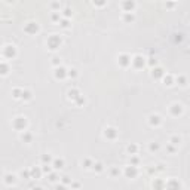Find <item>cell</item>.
<instances>
[{
    "instance_id": "obj_1",
    "label": "cell",
    "mask_w": 190,
    "mask_h": 190,
    "mask_svg": "<svg viewBox=\"0 0 190 190\" xmlns=\"http://www.w3.org/2000/svg\"><path fill=\"white\" fill-rule=\"evenodd\" d=\"M60 43H61V40L58 39V37H51V39L48 40V45H49L51 49H56L60 46Z\"/></svg>"
},
{
    "instance_id": "obj_2",
    "label": "cell",
    "mask_w": 190,
    "mask_h": 190,
    "mask_svg": "<svg viewBox=\"0 0 190 190\" xmlns=\"http://www.w3.org/2000/svg\"><path fill=\"white\" fill-rule=\"evenodd\" d=\"M13 126L16 129H24L25 128V119L24 117H16L15 122H13Z\"/></svg>"
},
{
    "instance_id": "obj_3",
    "label": "cell",
    "mask_w": 190,
    "mask_h": 190,
    "mask_svg": "<svg viewBox=\"0 0 190 190\" xmlns=\"http://www.w3.org/2000/svg\"><path fill=\"white\" fill-rule=\"evenodd\" d=\"M3 55L6 56V58H12V56L15 55V49H13V46H6L5 51H3Z\"/></svg>"
},
{
    "instance_id": "obj_4",
    "label": "cell",
    "mask_w": 190,
    "mask_h": 190,
    "mask_svg": "<svg viewBox=\"0 0 190 190\" xmlns=\"http://www.w3.org/2000/svg\"><path fill=\"white\" fill-rule=\"evenodd\" d=\"M25 31H27V33H36V31H37V25L33 24V22H30V24L25 27Z\"/></svg>"
},
{
    "instance_id": "obj_5",
    "label": "cell",
    "mask_w": 190,
    "mask_h": 190,
    "mask_svg": "<svg viewBox=\"0 0 190 190\" xmlns=\"http://www.w3.org/2000/svg\"><path fill=\"white\" fill-rule=\"evenodd\" d=\"M178 189H180V184L177 181H171L168 184V190H178Z\"/></svg>"
},
{
    "instance_id": "obj_6",
    "label": "cell",
    "mask_w": 190,
    "mask_h": 190,
    "mask_svg": "<svg viewBox=\"0 0 190 190\" xmlns=\"http://www.w3.org/2000/svg\"><path fill=\"white\" fill-rule=\"evenodd\" d=\"M106 137H110V138L116 137V131L113 129V128H108V129H106Z\"/></svg>"
},
{
    "instance_id": "obj_7",
    "label": "cell",
    "mask_w": 190,
    "mask_h": 190,
    "mask_svg": "<svg viewBox=\"0 0 190 190\" xmlns=\"http://www.w3.org/2000/svg\"><path fill=\"white\" fill-rule=\"evenodd\" d=\"M134 64H135L137 67H143V65H144V61H143L141 56H137V58L134 60Z\"/></svg>"
},
{
    "instance_id": "obj_8",
    "label": "cell",
    "mask_w": 190,
    "mask_h": 190,
    "mask_svg": "<svg viewBox=\"0 0 190 190\" xmlns=\"http://www.w3.org/2000/svg\"><path fill=\"white\" fill-rule=\"evenodd\" d=\"M135 174H137V171H135L134 168H128V169H126V175H128V177H134Z\"/></svg>"
},
{
    "instance_id": "obj_9",
    "label": "cell",
    "mask_w": 190,
    "mask_h": 190,
    "mask_svg": "<svg viewBox=\"0 0 190 190\" xmlns=\"http://www.w3.org/2000/svg\"><path fill=\"white\" fill-rule=\"evenodd\" d=\"M120 64H122V65H128V64H129V58H128L126 55L120 56Z\"/></svg>"
},
{
    "instance_id": "obj_10",
    "label": "cell",
    "mask_w": 190,
    "mask_h": 190,
    "mask_svg": "<svg viewBox=\"0 0 190 190\" xmlns=\"http://www.w3.org/2000/svg\"><path fill=\"white\" fill-rule=\"evenodd\" d=\"M5 178H6V180H5V181H6V184H11V183H13V181H15V177H13V175H11V174H8Z\"/></svg>"
},
{
    "instance_id": "obj_11",
    "label": "cell",
    "mask_w": 190,
    "mask_h": 190,
    "mask_svg": "<svg viewBox=\"0 0 190 190\" xmlns=\"http://www.w3.org/2000/svg\"><path fill=\"white\" fill-rule=\"evenodd\" d=\"M163 73H162V70L160 68H156V70H153V77H160Z\"/></svg>"
},
{
    "instance_id": "obj_12",
    "label": "cell",
    "mask_w": 190,
    "mask_h": 190,
    "mask_svg": "<svg viewBox=\"0 0 190 190\" xmlns=\"http://www.w3.org/2000/svg\"><path fill=\"white\" fill-rule=\"evenodd\" d=\"M64 71H65L64 68H58V70H56V77H64V76H65Z\"/></svg>"
},
{
    "instance_id": "obj_13",
    "label": "cell",
    "mask_w": 190,
    "mask_h": 190,
    "mask_svg": "<svg viewBox=\"0 0 190 190\" xmlns=\"http://www.w3.org/2000/svg\"><path fill=\"white\" fill-rule=\"evenodd\" d=\"M39 175H40V171L36 169V168H33V169H31V177H39Z\"/></svg>"
},
{
    "instance_id": "obj_14",
    "label": "cell",
    "mask_w": 190,
    "mask_h": 190,
    "mask_svg": "<svg viewBox=\"0 0 190 190\" xmlns=\"http://www.w3.org/2000/svg\"><path fill=\"white\" fill-rule=\"evenodd\" d=\"M181 111V108H180V106H172V113H174V115H178V113Z\"/></svg>"
},
{
    "instance_id": "obj_15",
    "label": "cell",
    "mask_w": 190,
    "mask_h": 190,
    "mask_svg": "<svg viewBox=\"0 0 190 190\" xmlns=\"http://www.w3.org/2000/svg\"><path fill=\"white\" fill-rule=\"evenodd\" d=\"M13 97H15V98H18V97H22V92H21L20 89H13Z\"/></svg>"
},
{
    "instance_id": "obj_16",
    "label": "cell",
    "mask_w": 190,
    "mask_h": 190,
    "mask_svg": "<svg viewBox=\"0 0 190 190\" xmlns=\"http://www.w3.org/2000/svg\"><path fill=\"white\" fill-rule=\"evenodd\" d=\"M150 119H151L150 122H151V123H153V125H158V123H159V116H151Z\"/></svg>"
},
{
    "instance_id": "obj_17",
    "label": "cell",
    "mask_w": 190,
    "mask_h": 190,
    "mask_svg": "<svg viewBox=\"0 0 190 190\" xmlns=\"http://www.w3.org/2000/svg\"><path fill=\"white\" fill-rule=\"evenodd\" d=\"M22 98H25V100L30 98V92L28 91H22Z\"/></svg>"
},
{
    "instance_id": "obj_18",
    "label": "cell",
    "mask_w": 190,
    "mask_h": 190,
    "mask_svg": "<svg viewBox=\"0 0 190 190\" xmlns=\"http://www.w3.org/2000/svg\"><path fill=\"white\" fill-rule=\"evenodd\" d=\"M68 95H70V98L73 97V98H76V97H77V91H70L68 92Z\"/></svg>"
},
{
    "instance_id": "obj_19",
    "label": "cell",
    "mask_w": 190,
    "mask_h": 190,
    "mask_svg": "<svg viewBox=\"0 0 190 190\" xmlns=\"http://www.w3.org/2000/svg\"><path fill=\"white\" fill-rule=\"evenodd\" d=\"M135 150H137L135 146H129V147H128V151H129V153H135Z\"/></svg>"
},
{
    "instance_id": "obj_20",
    "label": "cell",
    "mask_w": 190,
    "mask_h": 190,
    "mask_svg": "<svg viewBox=\"0 0 190 190\" xmlns=\"http://www.w3.org/2000/svg\"><path fill=\"white\" fill-rule=\"evenodd\" d=\"M55 168H63V160H55Z\"/></svg>"
},
{
    "instance_id": "obj_21",
    "label": "cell",
    "mask_w": 190,
    "mask_h": 190,
    "mask_svg": "<svg viewBox=\"0 0 190 190\" xmlns=\"http://www.w3.org/2000/svg\"><path fill=\"white\" fill-rule=\"evenodd\" d=\"M8 73V67H6V64H2V74H6Z\"/></svg>"
},
{
    "instance_id": "obj_22",
    "label": "cell",
    "mask_w": 190,
    "mask_h": 190,
    "mask_svg": "<svg viewBox=\"0 0 190 190\" xmlns=\"http://www.w3.org/2000/svg\"><path fill=\"white\" fill-rule=\"evenodd\" d=\"M22 140H25V141H30V140H31V135H30V134H25V135H22Z\"/></svg>"
},
{
    "instance_id": "obj_23",
    "label": "cell",
    "mask_w": 190,
    "mask_h": 190,
    "mask_svg": "<svg viewBox=\"0 0 190 190\" xmlns=\"http://www.w3.org/2000/svg\"><path fill=\"white\" fill-rule=\"evenodd\" d=\"M156 189H158V190H162V183H160V181L156 183Z\"/></svg>"
},
{
    "instance_id": "obj_24",
    "label": "cell",
    "mask_w": 190,
    "mask_h": 190,
    "mask_svg": "<svg viewBox=\"0 0 190 190\" xmlns=\"http://www.w3.org/2000/svg\"><path fill=\"white\" fill-rule=\"evenodd\" d=\"M42 159H43V162H49V160H51V158H49V155H48V156H43Z\"/></svg>"
},
{
    "instance_id": "obj_25",
    "label": "cell",
    "mask_w": 190,
    "mask_h": 190,
    "mask_svg": "<svg viewBox=\"0 0 190 190\" xmlns=\"http://www.w3.org/2000/svg\"><path fill=\"white\" fill-rule=\"evenodd\" d=\"M150 148H151V150H158V148H159V146H158V144H151V147H150Z\"/></svg>"
},
{
    "instance_id": "obj_26",
    "label": "cell",
    "mask_w": 190,
    "mask_h": 190,
    "mask_svg": "<svg viewBox=\"0 0 190 190\" xmlns=\"http://www.w3.org/2000/svg\"><path fill=\"white\" fill-rule=\"evenodd\" d=\"M49 180H51V181H55V180H56V175H53V174H52V175H51V178H49Z\"/></svg>"
},
{
    "instance_id": "obj_27",
    "label": "cell",
    "mask_w": 190,
    "mask_h": 190,
    "mask_svg": "<svg viewBox=\"0 0 190 190\" xmlns=\"http://www.w3.org/2000/svg\"><path fill=\"white\" fill-rule=\"evenodd\" d=\"M63 181H64V183H68L70 180H68V177H63Z\"/></svg>"
},
{
    "instance_id": "obj_28",
    "label": "cell",
    "mask_w": 190,
    "mask_h": 190,
    "mask_svg": "<svg viewBox=\"0 0 190 190\" xmlns=\"http://www.w3.org/2000/svg\"><path fill=\"white\" fill-rule=\"evenodd\" d=\"M56 190H65L64 187H56Z\"/></svg>"
},
{
    "instance_id": "obj_29",
    "label": "cell",
    "mask_w": 190,
    "mask_h": 190,
    "mask_svg": "<svg viewBox=\"0 0 190 190\" xmlns=\"http://www.w3.org/2000/svg\"><path fill=\"white\" fill-rule=\"evenodd\" d=\"M33 190H42V189H40V187H34Z\"/></svg>"
}]
</instances>
